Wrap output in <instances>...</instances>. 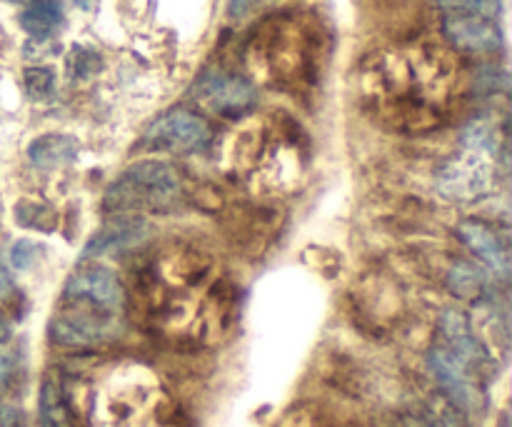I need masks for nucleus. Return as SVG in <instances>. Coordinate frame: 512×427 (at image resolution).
Wrapping results in <instances>:
<instances>
[{"mask_svg":"<svg viewBox=\"0 0 512 427\" xmlns=\"http://www.w3.org/2000/svg\"><path fill=\"white\" fill-rule=\"evenodd\" d=\"M90 427H163V393L140 365H120L90 400Z\"/></svg>","mask_w":512,"mask_h":427,"instance_id":"f257e3e1","label":"nucleus"},{"mask_svg":"<svg viewBox=\"0 0 512 427\" xmlns=\"http://www.w3.org/2000/svg\"><path fill=\"white\" fill-rule=\"evenodd\" d=\"M183 193V178L178 170L160 160H143L130 165L105 190L103 208L108 213H165L173 208Z\"/></svg>","mask_w":512,"mask_h":427,"instance_id":"f03ea898","label":"nucleus"},{"mask_svg":"<svg viewBox=\"0 0 512 427\" xmlns=\"http://www.w3.org/2000/svg\"><path fill=\"white\" fill-rule=\"evenodd\" d=\"M63 305L75 308V313L83 310V315L113 320L125 308V288L113 270L95 263H83L65 280Z\"/></svg>","mask_w":512,"mask_h":427,"instance_id":"7ed1b4c3","label":"nucleus"},{"mask_svg":"<svg viewBox=\"0 0 512 427\" xmlns=\"http://www.w3.org/2000/svg\"><path fill=\"white\" fill-rule=\"evenodd\" d=\"M213 140L208 120L188 108H170L148 125L143 145L148 150L190 155L205 150Z\"/></svg>","mask_w":512,"mask_h":427,"instance_id":"20e7f679","label":"nucleus"},{"mask_svg":"<svg viewBox=\"0 0 512 427\" xmlns=\"http://www.w3.org/2000/svg\"><path fill=\"white\" fill-rule=\"evenodd\" d=\"M193 95L203 108L220 118H243L258 103V90L250 80L223 70H208L200 75L193 85Z\"/></svg>","mask_w":512,"mask_h":427,"instance_id":"39448f33","label":"nucleus"},{"mask_svg":"<svg viewBox=\"0 0 512 427\" xmlns=\"http://www.w3.org/2000/svg\"><path fill=\"white\" fill-rule=\"evenodd\" d=\"M428 365L430 373L435 375V380H438L440 388L445 390V395H448L455 408L465 410V413H475V410L483 408L485 393L475 383L473 370L465 363H460L450 350H445L443 345L430 350Z\"/></svg>","mask_w":512,"mask_h":427,"instance_id":"423d86ee","label":"nucleus"},{"mask_svg":"<svg viewBox=\"0 0 512 427\" xmlns=\"http://www.w3.org/2000/svg\"><path fill=\"white\" fill-rule=\"evenodd\" d=\"M150 238L148 220L138 215H115L108 223L100 225L85 243L80 260L103 258V255H123L140 248Z\"/></svg>","mask_w":512,"mask_h":427,"instance_id":"0eeeda50","label":"nucleus"},{"mask_svg":"<svg viewBox=\"0 0 512 427\" xmlns=\"http://www.w3.org/2000/svg\"><path fill=\"white\" fill-rule=\"evenodd\" d=\"M443 33L463 53L490 55L503 48V30L498 20L483 15H448L443 20Z\"/></svg>","mask_w":512,"mask_h":427,"instance_id":"6e6552de","label":"nucleus"},{"mask_svg":"<svg viewBox=\"0 0 512 427\" xmlns=\"http://www.w3.org/2000/svg\"><path fill=\"white\" fill-rule=\"evenodd\" d=\"M440 335H443V348L450 350L470 370H480L490 363L488 350L475 338L470 318L460 308H448L440 315Z\"/></svg>","mask_w":512,"mask_h":427,"instance_id":"1a4fd4ad","label":"nucleus"},{"mask_svg":"<svg viewBox=\"0 0 512 427\" xmlns=\"http://www.w3.org/2000/svg\"><path fill=\"white\" fill-rule=\"evenodd\" d=\"M438 188L440 193L453 200H475L493 190V173L483 160H475L473 155H468V158L455 160L448 168H443Z\"/></svg>","mask_w":512,"mask_h":427,"instance_id":"9d476101","label":"nucleus"},{"mask_svg":"<svg viewBox=\"0 0 512 427\" xmlns=\"http://www.w3.org/2000/svg\"><path fill=\"white\" fill-rule=\"evenodd\" d=\"M108 333V320L75 313V310L55 315L48 325L50 340H53L55 345H63V348H93L100 340L108 338Z\"/></svg>","mask_w":512,"mask_h":427,"instance_id":"9b49d317","label":"nucleus"},{"mask_svg":"<svg viewBox=\"0 0 512 427\" xmlns=\"http://www.w3.org/2000/svg\"><path fill=\"white\" fill-rule=\"evenodd\" d=\"M458 235L485 265L493 275H498L500 280H505L510 275V253L505 248V243L500 240V235L495 233L490 225L480 223V220H463L458 225Z\"/></svg>","mask_w":512,"mask_h":427,"instance_id":"f8f14e48","label":"nucleus"},{"mask_svg":"<svg viewBox=\"0 0 512 427\" xmlns=\"http://www.w3.org/2000/svg\"><path fill=\"white\" fill-rule=\"evenodd\" d=\"M75 158H78V140L73 135H40L28 145L30 165L40 170L63 168V165L73 163Z\"/></svg>","mask_w":512,"mask_h":427,"instance_id":"ddd939ff","label":"nucleus"},{"mask_svg":"<svg viewBox=\"0 0 512 427\" xmlns=\"http://www.w3.org/2000/svg\"><path fill=\"white\" fill-rule=\"evenodd\" d=\"M40 427H73V413L58 378H45L38 398Z\"/></svg>","mask_w":512,"mask_h":427,"instance_id":"4468645a","label":"nucleus"},{"mask_svg":"<svg viewBox=\"0 0 512 427\" xmlns=\"http://www.w3.org/2000/svg\"><path fill=\"white\" fill-rule=\"evenodd\" d=\"M448 288L455 298L468 300V303H483L490 293L488 275L480 268H475V265L465 263V260H460V263L450 268Z\"/></svg>","mask_w":512,"mask_h":427,"instance_id":"2eb2a0df","label":"nucleus"},{"mask_svg":"<svg viewBox=\"0 0 512 427\" xmlns=\"http://www.w3.org/2000/svg\"><path fill=\"white\" fill-rule=\"evenodd\" d=\"M60 23H63V5H60V0H33L20 13V25L35 40L50 38Z\"/></svg>","mask_w":512,"mask_h":427,"instance_id":"dca6fc26","label":"nucleus"},{"mask_svg":"<svg viewBox=\"0 0 512 427\" xmlns=\"http://www.w3.org/2000/svg\"><path fill=\"white\" fill-rule=\"evenodd\" d=\"M13 215L20 228L38 230V233H53L58 228V213L40 200H20L13 208Z\"/></svg>","mask_w":512,"mask_h":427,"instance_id":"f3484780","label":"nucleus"},{"mask_svg":"<svg viewBox=\"0 0 512 427\" xmlns=\"http://www.w3.org/2000/svg\"><path fill=\"white\" fill-rule=\"evenodd\" d=\"M25 93L35 103H48L55 95V70L48 65H30L23 73Z\"/></svg>","mask_w":512,"mask_h":427,"instance_id":"a211bd4d","label":"nucleus"},{"mask_svg":"<svg viewBox=\"0 0 512 427\" xmlns=\"http://www.w3.org/2000/svg\"><path fill=\"white\" fill-rule=\"evenodd\" d=\"M103 68V60L95 53L93 48H85V45H73L68 55V75L73 80H88L95 73H100Z\"/></svg>","mask_w":512,"mask_h":427,"instance_id":"6ab92c4d","label":"nucleus"},{"mask_svg":"<svg viewBox=\"0 0 512 427\" xmlns=\"http://www.w3.org/2000/svg\"><path fill=\"white\" fill-rule=\"evenodd\" d=\"M450 15H483V18H498L500 0H435Z\"/></svg>","mask_w":512,"mask_h":427,"instance_id":"aec40b11","label":"nucleus"},{"mask_svg":"<svg viewBox=\"0 0 512 427\" xmlns=\"http://www.w3.org/2000/svg\"><path fill=\"white\" fill-rule=\"evenodd\" d=\"M40 245L33 243V240H18V243L10 248V263H13L15 270H28L30 265L35 263V258L40 255Z\"/></svg>","mask_w":512,"mask_h":427,"instance_id":"412c9836","label":"nucleus"},{"mask_svg":"<svg viewBox=\"0 0 512 427\" xmlns=\"http://www.w3.org/2000/svg\"><path fill=\"white\" fill-rule=\"evenodd\" d=\"M23 425V415L20 410L10 408V405H3L0 408V427H20Z\"/></svg>","mask_w":512,"mask_h":427,"instance_id":"4be33fe9","label":"nucleus"},{"mask_svg":"<svg viewBox=\"0 0 512 427\" xmlns=\"http://www.w3.org/2000/svg\"><path fill=\"white\" fill-rule=\"evenodd\" d=\"M250 3H253V0H230V15H233V18H243V15L248 13Z\"/></svg>","mask_w":512,"mask_h":427,"instance_id":"5701e85b","label":"nucleus"},{"mask_svg":"<svg viewBox=\"0 0 512 427\" xmlns=\"http://www.w3.org/2000/svg\"><path fill=\"white\" fill-rule=\"evenodd\" d=\"M10 290H13V280H10V275L0 268V298H5Z\"/></svg>","mask_w":512,"mask_h":427,"instance_id":"b1692460","label":"nucleus"},{"mask_svg":"<svg viewBox=\"0 0 512 427\" xmlns=\"http://www.w3.org/2000/svg\"><path fill=\"white\" fill-rule=\"evenodd\" d=\"M10 335H13V330H10V325H8V320L3 318V315H0V345H5L10 340Z\"/></svg>","mask_w":512,"mask_h":427,"instance_id":"393cba45","label":"nucleus"},{"mask_svg":"<svg viewBox=\"0 0 512 427\" xmlns=\"http://www.w3.org/2000/svg\"><path fill=\"white\" fill-rule=\"evenodd\" d=\"M8 375H10V360L5 358V355H0V385L8 380Z\"/></svg>","mask_w":512,"mask_h":427,"instance_id":"a878e982","label":"nucleus"},{"mask_svg":"<svg viewBox=\"0 0 512 427\" xmlns=\"http://www.w3.org/2000/svg\"><path fill=\"white\" fill-rule=\"evenodd\" d=\"M75 5H78V8H83V10H88L90 8V0H75Z\"/></svg>","mask_w":512,"mask_h":427,"instance_id":"bb28decb","label":"nucleus"},{"mask_svg":"<svg viewBox=\"0 0 512 427\" xmlns=\"http://www.w3.org/2000/svg\"><path fill=\"white\" fill-rule=\"evenodd\" d=\"M8 3H18V5H30L33 0H8Z\"/></svg>","mask_w":512,"mask_h":427,"instance_id":"cd10ccee","label":"nucleus"},{"mask_svg":"<svg viewBox=\"0 0 512 427\" xmlns=\"http://www.w3.org/2000/svg\"><path fill=\"white\" fill-rule=\"evenodd\" d=\"M500 427H508V423H503V425H500Z\"/></svg>","mask_w":512,"mask_h":427,"instance_id":"c85d7f7f","label":"nucleus"}]
</instances>
